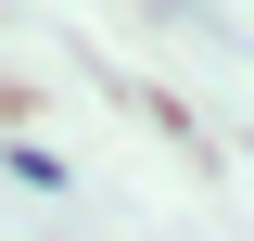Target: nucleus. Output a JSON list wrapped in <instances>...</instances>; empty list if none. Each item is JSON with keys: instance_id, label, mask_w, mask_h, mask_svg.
<instances>
[]
</instances>
